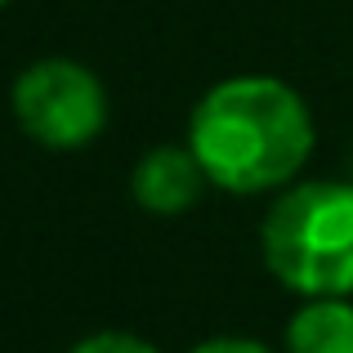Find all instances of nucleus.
Instances as JSON below:
<instances>
[{
  "mask_svg": "<svg viewBox=\"0 0 353 353\" xmlns=\"http://www.w3.org/2000/svg\"><path fill=\"white\" fill-rule=\"evenodd\" d=\"M72 353H157L148 340L130 336V331H94V336H85Z\"/></svg>",
  "mask_w": 353,
  "mask_h": 353,
  "instance_id": "423d86ee",
  "label": "nucleus"
},
{
  "mask_svg": "<svg viewBox=\"0 0 353 353\" xmlns=\"http://www.w3.org/2000/svg\"><path fill=\"white\" fill-rule=\"evenodd\" d=\"M349 183H353V179H349Z\"/></svg>",
  "mask_w": 353,
  "mask_h": 353,
  "instance_id": "1a4fd4ad",
  "label": "nucleus"
},
{
  "mask_svg": "<svg viewBox=\"0 0 353 353\" xmlns=\"http://www.w3.org/2000/svg\"><path fill=\"white\" fill-rule=\"evenodd\" d=\"M286 353H353V304L345 295L304 300L286 322Z\"/></svg>",
  "mask_w": 353,
  "mask_h": 353,
  "instance_id": "39448f33",
  "label": "nucleus"
},
{
  "mask_svg": "<svg viewBox=\"0 0 353 353\" xmlns=\"http://www.w3.org/2000/svg\"><path fill=\"white\" fill-rule=\"evenodd\" d=\"M192 353H273V349H264L259 340H246V336H219V340L197 345Z\"/></svg>",
  "mask_w": 353,
  "mask_h": 353,
  "instance_id": "0eeeda50",
  "label": "nucleus"
},
{
  "mask_svg": "<svg viewBox=\"0 0 353 353\" xmlns=\"http://www.w3.org/2000/svg\"><path fill=\"white\" fill-rule=\"evenodd\" d=\"M14 121L32 143L50 152H77L108 125V90L85 63L41 59L18 72L9 90Z\"/></svg>",
  "mask_w": 353,
  "mask_h": 353,
  "instance_id": "7ed1b4c3",
  "label": "nucleus"
},
{
  "mask_svg": "<svg viewBox=\"0 0 353 353\" xmlns=\"http://www.w3.org/2000/svg\"><path fill=\"white\" fill-rule=\"evenodd\" d=\"M264 264L304 300L353 295V183L309 179L264 215Z\"/></svg>",
  "mask_w": 353,
  "mask_h": 353,
  "instance_id": "f03ea898",
  "label": "nucleus"
},
{
  "mask_svg": "<svg viewBox=\"0 0 353 353\" xmlns=\"http://www.w3.org/2000/svg\"><path fill=\"white\" fill-rule=\"evenodd\" d=\"M188 148L215 188L255 197L300 174L313 152V117L286 81L228 77L192 108Z\"/></svg>",
  "mask_w": 353,
  "mask_h": 353,
  "instance_id": "f257e3e1",
  "label": "nucleus"
},
{
  "mask_svg": "<svg viewBox=\"0 0 353 353\" xmlns=\"http://www.w3.org/2000/svg\"><path fill=\"white\" fill-rule=\"evenodd\" d=\"M0 5H9V0H0Z\"/></svg>",
  "mask_w": 353,
  "mask_h": 353,
  "instance_id": "6e6552de",
  "label": "nucleus"
},
{
  "mask_svg": "<svg viewBox=\"0 0 353 353\" xmlns=\"http://www.w3.org/2000/svg\"><path fill=\"white\" fill-rule=\"evenodd\" d=\"M206 183L210 179L188 143L152 148V152H143L134 161V174H130L134 201L143 210H152V215H183V210H192Z\"/></svg>",
  "mask_w": 353,
  "mask_h": 353,
  "instance_id": "20e7f679",
  "label": "nucleus"
}]
</instances>
